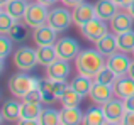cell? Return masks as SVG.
<instances>
[{"mask_svg": "<svg viewBox=\"0 0 134 125\" xmlns=\"http://www.w3.org/2000/svg\"><path fill=\"white\" fill-rule=\"evenodd\" d=\"M132 54H134V53H132Z\"/></svg>", "mask_w": 134, "mask_h": 125, "instance_id": "44", "label": "cell"}, {"mask_svg": "<svg viewBox=\"0 0 134 125\" xmlns=\"http://www.w3.org/2000/svg\"><path fill=\"white\" fill-rule=\"evenodd\" d=\"M17 24V19H14L10 14H7L5 10L0 12V32L2 34H9L10 29Z\"/></svg>", "mask_w": 134, "mask_h": 125, "instance_id": "30", "label": "cell"}, {"mask_svg": "<svg viewBox=\"0 0 134 125\" xmlns=\"http://www.w3.org/2000/svg\"><path fill=\"white\" fill-rule=\"evenodd\" d=\"M27 5H29L27 0H9L5 5H2V10H5L14 19L19 20V19L24 17V14H26V10H27Z\"/></svg>", "mask_w": 134, "mask_h": 125, "instance_id": "20", "label": "cell"}, {"mask_svg": "<svg viewBox=\"0 0 134 125\" xmlns=\"http://www.w3.org/2000/svg\"><path fill=\"white\" fill-rule=\"evenodd\" d=\"M95 47H97L105 58H109L110 54H114L115 51H119L117 49V36H115V34H105L100 41L95 42Z\"/></svg>", "mask_w": 134, "mask_h": 125, "instance_id": "19", "label": "cell"}, {"mask_svg": "<svg viewBox=\"0 0 134 125\" xmlns=\"http://www.w3.org/2000/svg\"><path fill=\"white\" fill-rule=\"evenodd\" d=\"M61 2L68 7H76V5H80V3H83L85 0H61Z\"/></svg>", "mask_w": 134, "mask_h": 125, "instance_id": "37", "label": "cell"}, {"mask_svg": "<svg viewBox=\"0 0 134 125\" xmlns=\"http://www.w3.org/2000/svg\"><path fill=\"white\" fill-rule=\"evenodd\" d=\"M115 79H117V74H115L114 71H112L110 68H109L107 64L104 66V68L100 69V71L97 73V74L93 76V81L95 83H102V85H114Z\"/></svg>", "mask_w": 134, "mask_h": 125, "instance_id": "28", "label": "cell"}, {"mask_svg": "<svg viewBox=\"0 0 134 125\" xmlns=\"http://www.w3.org/2000/svg\"><path fill=\"white\" fill-rule=\"evenodd\" d=\"M70 61L65 59H56L53 64L46 66V78L53 79V81H61V79H66L71 73V68L68 64Z\"/></svg>", "mask_w": 134, "mask_h": 125, "instance_id": "14", "label": "cell"}, {"mask_svg": "<svg viewBox=\"0 0 134 125\" xmlns=\"http://www.w3.org/2000/svg\"><path fill=\"white\" fill-rule=\"evenodd\" d=\"M73 24V14L63 7H54L49 10L48 15V26L53 27L56 32H63Z\"/></svg>", "mask_w": 134, "mask_h": 125, "instance_id": "5", "label": "cell"}, {"mask_svg": "<svg viewBox=\"0 0 134 125\" xmlns=\"http://www.w3.org/2000/svg\"><path fill=\"white\" fill-rule=\"evenodd\" d=\"M37 2H41L43 5H46V7H51V5H54L58 0H37Z\"/></svg>", "mask_w": 134, "mask_h": 125, "instance_id": "39", "label": "cell"}, {"mask_svg": "<svg viewBox=\"0 0 134 125\" xmlns=\"http://www.w3.org/2000/svg\"><path fill=\"white\" fill-rule=\"evenodd\" d=\"M127 76H131V78L134 79V61H132V64H131V68H129V73H127Z\"/></svg>", "mask_w": 134, "mask_h": 125, "instance_id": "41", "label": "cell"}, {"mask_svg": "<svg viewBox=\"0 0 134 125\" xmlns=\"http://www.w3.org/2000/svg\"><path fill=\"white\" fill-rule=\"evenodd\" d=\"M80 32H82V36L85 37V39L92 41V42H97L105 34H109V26H107L105 20L95 17L93 20H90V22H87L83 27H80Z\"/></svg>", "mask_w": 134, "mask_h": 125, "instance_id": "7", "label": "cell"}, {"mask_svg": "<svg viewBox=\"0 0 134 125\" xmlns=\"http://www.w3.org/2000/svg\"><path fill=\"white\" fill-rule=\"evenodd\" d=\"M48 15H49V10L48 7L43 5L41 2H32L27 5V10L24 14L22 20L27 27H32V29H37V27L48 24Z\"/></svg>", "mask_w": 134, "mask_h": 125, "instance_id": "3", "label": "cell"}, {"mask_svg": "<svg viewBox=\"0 0 134 125\" xmlns=\"http://www.w3.org/2000/svg\"><path fill=\"white\" fill-rule=\"evenodd\" d=\"M112 88H114V93L117 98L126 100L134 95V79L131 76H117Z\"/></svg>", "mask_w": 134, "mask_h": 125, "instance_id": "16", "label": "cell"}, {"mask_svg": "<svg viewBox=\"0 0 134 125\" xmlns=\"http://www.w3.org/2000/svg\"><path fill=\"white\" fill-rule=\"evenodd\" d=\"M117 49L122 53H134V30H126L117 34Z\"/></svg>", "mask_w": 134, "mask_h": 125, "instance_id": "26", "label": "cell"}, {"mask_svg": "<svg viewBox=\"0 0 134 125\" xmlns=\"http://www.w3.org/2000/svg\"><path fill=\"white\" fill-rule=\"evenodd\" d=\"M105 64H107V58L98 49H83L75 58V66L78 74H85L90 78H93Z\"/></svg>", "mask_w": 134, "mask_h": 125, "instance_id": "1", "label": "cell"}, {"mask_svg": "<svg viewBox=\"0 0 134 125\" xmlns=\"http://www.w3.org/2000/svg\"><path fill=\"white\" fill-rule=\"evenodd\" d=\"M68 86L70 85L66 83V79H61V81H53L48 78L43 79L39 83L41 93H43V103H53L54 100H59Z\"/></svg>", "mask_w": 134, "mask_h": 125, "instance_id": "4", "label": "cell"}, {"mask_svg": "<svg viewBox=\"0 0 134 125\" xmlns=\"http://www.w3.org/2000/svg\"><path fill=\"white\" fill-rule=\"evenodd\" d=\"M9 37L12 41H24V39H26V26H22V24L17 22L15 26L10 29Z\"/></svg>", "mask_w": 134, "mask_h": 125, "instance_id": "32", "label": "cell"}, {"mask_svg": "<svg viewBox=\"0 0 134 125\" xmlns=\"http://www.w3.org/2000/svg\"><path fill=\"white\" fill-rule=\"evenodd\" d=\"M124 103H126V108H127V112H134V95L129 96V98H126Z\"/></svg>", "mask_w": 134, "mask_h": 125, "instance_id": "36", "label": "cell"}, {"mask_svg": "<svg viewBox=\"0 0 134 125\" xmlns=\"http://www.w3.org/2000/svg\"><path fill=\"white\" fill-rule=\"evenodd\" d=\"M82 100H83V96L80 95L78 91H75L71 86H68V88H66V91L63 93V96L59 98V102H61L63 107L71 108V107H78L80 103H82Z\"/></svg>", "mask_w": 134, "mask_h": 125, "instance_id": "27", "label": "cell"}, {"mask_svg": "<svg viewBox=\"0 0 134 125\" xmlns=\"http://www.w3.org/2000/svg\"><path fill=\"white\" fill-rule=\"evenodd\" d=\"M131 64H132L131 58L127 56V53H122V51H115L114 54L107 58V66L117 76H127Z\"/></svg>", "mask_w": 134, "mask_h": 125, "instance_id": "9", "label": "cell"}, {"mask_svg": "<svg viewBox=\"0 0 134 125\" xmlns=\"http://www.w3.org/2000/svg\"><path fill=\"white\" fill-rule=\"evenodd\" d=\"M73 14V24H76L78 27H83L87 22H90V20H93L95 17H97V12H95V5H92V3H80V5L73 7L71 10Z\"/></svg>", "mask_w": 134, "mask_h": 125, "instance_id": "12", "label": "cell"}, {"mask_svg": "<svg viewBox=\"0 0 134 125\" xmlns=\"http://www.w3.org/2000/svg\"><path fill=\"white\" fill-rule=\"evenodd\" d=\"M109 24H110L112 32L117 36V34H122V32H126V30H131L132 29L134 19H132V15L127 12V10H119V12L110 19V22H109Z\"/></svg>", "mask_w": 134, "mask_h": 125, "instance_id": "13", "label": "cell"}, {"mask_svg": "<svg viewBox=\"0 0 134 125\" xmlns=\"http://www.w3.org/2000/svg\"><path fill=\"white\" fill-rule=\"evenodd\" d=\"M32 41L36 42V46H54L58 41V32L53 27H49L48 24L37 27L32 30Z\"/></svg>", "mask_w": 134, "mask_h": 125, "instance_id": "11", "label": "cell"}, {"mask_svg": "<svg viewBox=\"0 0 134 125\" xmlns=\"http://www.w3.org/2000/svg\"><path fill=\"white\" fill-rule=\"evenodd\" d=\"M107 118L104 115V110L98 107H92L83 113V123L82 125H105Z\"/></svg>", "mask_w": 134, "mask_h": 125, "instance_id": "22", "label": "cell"}, {"mask_svg": "<svg viewBox=\"0 0 134 125\" xmlns=\"http://www.w3.org/2000/svg\"><path fill=\"white\" fill-rule=\"evenodd\" d=\"M122 125H134V112H127L124 115V118L121 120Z\"/></svg>", "mask_w": 134, "mask_h": 125, "instance_id": "34", "label": "cell"}, {"mask_svg": "<svg viewBox=\"0 0 134 125\" xmlns=\"http://www.w3.org/2000/svg\"><path fill=\"white\" fill-rule=\"evenodd\" d=\"M12 47H14V41L9 37V34H2V36H0V58L5 59L10 54Z\"/></svg>", "mask_w": 134, "mask_h": 125, "instance_id": "31", "label": "cell"}, {"mask_svg": "<svg viewBox=\"0 0 134 125\" xmlns=\"http://www.w3.org/2000/svg\"><path fill=\"white\" fill-rule=\"evenodd\" d=\"M54 47H56V53H58V58L59 59H65V61L75 59L80 53V44L73 37H59L56 41Z\"/></svg>", "mask_w": 134, "mask_h": 125, "instance_id": "8", "label": "cell"}, {"mask_svg": "<svg viewBox=\"0 0 134 125\" xmlns=\"http://www.w3.org/2000/svg\"><path fill=\"white\" fill-rule=\"evenodd\" d=\"M121 10V7L114 2V0H97L95 2V12L97 17L105 22H110V19Z\"/></svg>", "mask_w": 134, "mask_h": 125, "instance_id": "17", "label": "cell"}, {"mask_svg": "<svg viewBox=\"0 0 134 125\" xmlns=\"http://www.w3.org/2000/svg\"><path fill=\"white\" fill-rule=\"evenodd\" d=\"M105 125H122L121 122H109V120H107V122H105Z\"/></svg>", "mask_w": 134, "mask_h": 125, "instance_id": "42", "label": "cell"}, {"mask_svg": "<svg viewBox=\"0 0 134 125\" xmlns=\"http://www.w3.org/2000/svg\"><path fill=\"white\" fill-rule=\"evenodd\" d=\"M114 2L117 3V5L121 7V9H127V7L131 5V2H132V0H114Z\"/></svg>", "mask_w": 134, "mask_h": 125, "instance_id": "38", "label": "cell"}, {"mask_svg": "<svg viewBox=\"0 0 134 125\" xmlns=\"http://www.w3.org/2000/svg\"><path fill=\"white\" fill-rule=\"evenodd\" d=\"M14 64L19 71H31L37 64V53L29 46H20L14 53Z\"/></svg>", "mask_w": 134, "mask_h": 125, "instance_id": "6", "label": "cell"}, {"mask_svg": "<svg viewBox=\"0 0 134 125\" xmlns=\"http://www.w3.org/2000/svg\"><path fill=\"white\" fill-rule=\"evenodd\" d=\"M36 53H37V64L41 66H49L56 59H59L54 46H39L36 49Z\"/></svg>", "mask_w": 134, "mask_h": 125, "instance_id": "21", "label": "cell"}, {"mask_svg": "<svg viewBox=\"0 0 134 125\" xmlns=\"http://www.w3.org/2000/svg\"><path fill=\"white\" fill-rule=\"evenodd\" d=\"M41 125H61V118H59V112L54 108H43L39 118Z\"/></svg>", "mask_w": 134, "mask_h": 125, "instance_id": "29", "label": "cell"}, {"mask_svg": "<svg viewBox=\"0 0 134 125\" xmlns=\"http://www.w3.org/2000/svg\"><path fill=\"white\" fill-rule=\"evenodd\" d=\"M114 88H112L110 85H102V83H95L92 85V90L88 93L90 100L93 103H97V105H104V103H107L109 100L114 98Z\"/></svg>", "mask_w": 134, "mask_h": 125, "instance_id": "15", "label": "cell"}, {"mask_svg": "<svg viewBox=\"0 0 134 125\" xmlns=\"http://www.w3.org/2000/svg\"><path fill=\"white\" fill-rule=\"evenodd\" d=\"M92 85H93L92 78H90V76H85V74H78L76 78L71 79V83H70V86H71L75 91H78L82 96H87L90 93Z\"/></svg>", "mask_w": 134, "mask_h": 125, "instance_id": "24", "label": "cell"}, {"mask_svg": "<svg viewBox=\"0 0 134 125\" xmlns=\"http://www.w3.org/2000/svg\"><path fill=\"white\" fill-rule=\"evenodd\" d=\"M17 125H41L39 120H27V118H19Z\"/></svg>", "mask_w": 134, "mask_h": 125, "instance_id": "35", "label": "cell"}, {"mask_svg": "<svg viewBox=\"0 0 134 125\" xmlns=\"http://www.w3.org/2000/svg\"><path fill=\"white\" fill-rule=\"evenodd\" d=\"M24 102H29V103H43V93H41V88H32L26 96H24Z\"/></svg>", "mask_w": 134, "mask_h": 125, "instance_id": "33", "label": "cell"}, {"mask_svg": "<svg viewBox=\"0 0 134 125\" xmlns=\"http://www.w3.org/2000/svg\"><path fill=\"white\" fill-rule=\"evenodd\" d=\"M102 110H104V115L109 122H121V120L124 118V115L127 113L126 103H124V100H121V98L109 100L107 103L102 105Z\"/></svg>", "mask_w": 134, "mask_h": 125, "instance_id": "10", "label": "cell"}, {"mask_svg": "<svg viewBox=\"0 0 134 125\" xmlns=\"http://www.w3.org/2000/svg\"><path fill=\"white\" fill-rule=\"evenodd\" d=\"M41 83V79L29 76L27 71H20L10 76L9 79V91L12 93L15 98H24L32 88H37Z\"/></svg>", "mask_w": 134, "mask_h": 125, "instance_id": "2", "label": "cell"}, {"mask_svg": "<svg viewBox=\"0 0 134 125\" xmlns=\"http://www.w3.org/2000/svg\"><path fill=\"white\" fill-rule=\"evenodd\" d=\"M59 118H61V125H82L83 113L78 107H71V108L63 107L59 110Z\"/></svg>", "mask_w": 134, "mask_h": 125, "instance_id": "18", "label": "cell"}, {"mask_svg": "<svg viewBox=\"0 0 134 125\" xmlns=\"http://www.w3.org/2000/svg\"><path fill=\"white\" fill-rule=\"evenodd\" d=\"M2 118L3 120H19L20 118V103L15 100H5L2 107Z\"/></svg>", "mask_w": 134, "mask_h": 125, "instance_id": "23", "label": "cell"}, {"mask_svg": "<svg viewBox=\"0 0 134 125\" xmlns=\"http://www.w3.org/2000/svg\"><path fill=\"white\" fill-rule=\"evenodd\" d=\"M7 2H9V0H0V5H5Z\"/></svg>", "mask_w": 134, "mask_h": 125, "instance_id": "43", "label": "cell"}, {"mask_svg": "<svg viewBox=\"0 0 134 125\" xmlns=\"http://www.w3.org/2000/svg\"><path fill=\"white\" fill-rule=\"evenodd\" d=\"M126 10H127V12L131 14V15H132V19H134V0L131 2V5H129V7H127V9H126Z\"/></svg>", "mask_w": 134, "mask_h": 125, "instance_id": "40", "label": "cell"}, {"mask_svg": "<svg viewBox=\"0 0 134 125\" xmlns=\"http://www.w3.org/2000/svg\"><path fill=\"white\" fill-rule=\"evenodd\" d=\"M41 113H43L41 103H29V102L20 103V118L37 120L41 117Z\"/></svg>", "mask_w": 134, "mask_h": 125, "instance_id": "25", "label": "cell"}]
</instances>
